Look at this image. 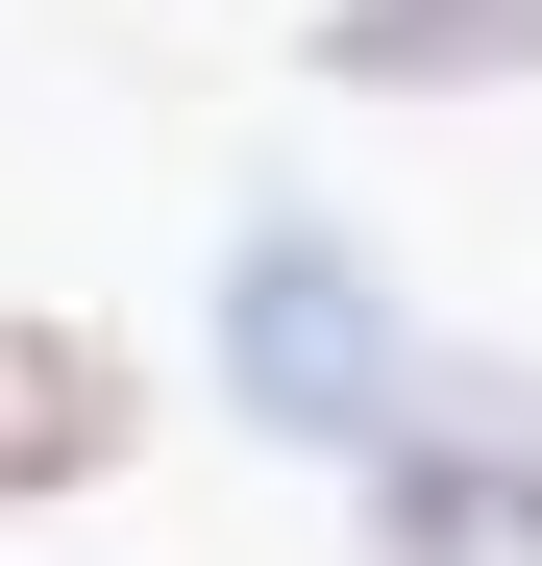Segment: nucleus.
I'll return each instance as SVG.
<instances>
[{
  "mask_svg": "<svg viewBox=\"0 0 542 566\" xmlns=\"http://www.w3.org/2000/svg\"><path fill=\"white\" fill-rule=\"evenodd\" d=\"M419 296H395V247L371 222H321V198H247L222 222V296H198V369H222V419L247 443H296V468H345L395 395H419Z\"/></svg>",
  "mask_w": 542,
  "mask_h": 566,
  "instance_id": "obj_1",
  "label": "nucleus"
},
{
  "mask_svg": "<svg viewBox=\"0 0 542 566\" xmlns=\"http://www.w3.org/2000/svg\"><path fill=\"white\" fill-rule=\"evenodd\" d=\"M345 542L371 566H542V369L419 345V395L345 443Z\"/></svg>",
  "mask_w": 542,
  "mask_h": 566,
  "instance_id": "obj_2",
  "label": "nucleus"
},
{
  "mask_svg": "<svg viewBox=\"0 0 542 566\" xmlns=\"http://www.w3.org/2000/svg\"><path fill=\"white\" fill-rule=\"evenodd\" d=\"M148 443V369L100 321H50V296H0V517H74L100 468Z\"/></svg>",
  "mask_w": 542,
  "mask_h": 566,
  "instance_id": "obj_3",
  "label": "nucleus"
},
{
  "mask_svg": "<svg viewBox=\"0 0 542 566\" xmlns=\"http://www.w3.org/2000/svg\"><path fill=\"white\" fill-rule=\"evenodd\" d=\"M321 99H518L542 74V0H321Z\"/></svg>",
  "mask_w": 542,
  "mask_h": 566,
  "instance_id": "obj_4",
  "label": "nucleus"
}]
</instances>
